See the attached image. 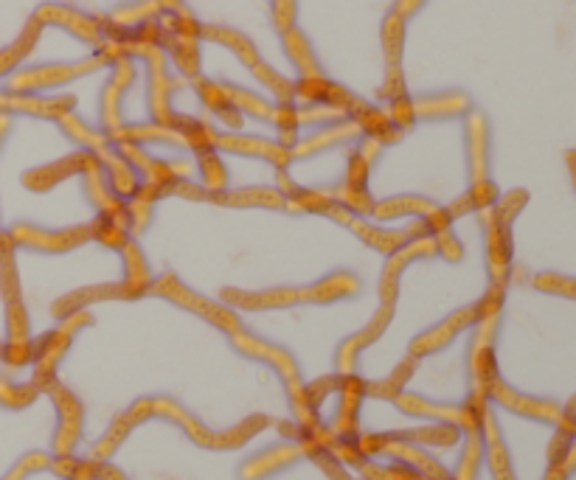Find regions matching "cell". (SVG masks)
<instances>
[{"label": "cell", "mask_w": 576, "mask_h": 480, "mask_svg": "<svg viewBox=\"0 0 576 480\" xmlns=\"http://www.w3.org/2000/svg\"><path fill=\"white\" fill-rule=\"evenodd\" d=\"M200 35L206 37V40L220 42V46H228L231 51H236V56L242 60V65H247V68H251V74H254L256 79H259V82L268 85V88L273 90V96L279 99V102H282V104L293 102L295 85L287 82L284 76L276 74V70L268 65V62L261 60L254 42L247 40V37L242 35V31H233V28H220V26H200Z\"/></svg>", "instance_id": "obj_1"}, {"label": "cell", "mask_w": 576, "mask_h": 480, "mask_svg": "<svg viewBox=\"0 0 576 480\" xmlns=\"http://www.w3.org/2000/svg\"><path fill=\"white\" fill-rule=\"evenodd\" d=\"M107 62L111 60L104 54H93L88 56V60L68 62V65H42V68L17 70V74L9 79V93H40V90L56 88V85L71 82V79L93 74V70L104 68Z\"/></svg>", "instance_id": "obj_2"}, {"label": "cell", "mask_w": 576, "mask_h": 480, "mask_svg": "<svg viewBox=\"0 0 576 480\" xmlns=\"http://www.w3.org/2000/svg\"><path fill=\"white\" fill-rule=\"evenodd\" d=\"M35 21L40 26H62L65 31H71L79 40L90 42V46H99L104 40V26L97 17H88V14L76 12L71 7H62V3H46L35 12Z\"/></svg>", "instance_id": "obj_3"}, {"label": "cell", "mask_w": 576, "mask_h": 480, "mask_svg": "<svg viewBox=\"0 0 576 480\" xmlns=\"http://www.w3.org/2000/svg\"><path fill=\"white\" fill-rule=\"evenodd\" d=\"M0 113H26V116L56 118L74 113L71 96H37V93H0Z\"/></svg>", "instance_id": "obj_4"}, {"label": "cell", "mask_w": 576, "mask_h": 480, "mask_svg": "<svg viewBox=\"0 0 576 480\" xmlns=\"http://www.w3.org/2000/svg\"><path fill=\"white\" fill-rule=\"evenodd\" d=\"M466 155L475 183H487L489 172V124L484 113L466 116Z\"/></svg>", "instance_id": "obj_5"}, {"label": "cell", "mask_w": 576, "mask_h": 480, "mask_svg": "<svg viewBox=\"0 0 576 480\" xmlns=\"http://www.w3.org/2000/svg\"><path fill=\"white\" fill-rule=\"evenodd\" d=\"M214 146L228 152H242V155H259L273 164H287L290 150L284 144H273L265 138H247V135H214Z\"/></svg>", "instance_id": "obj_6"}, {"label": "cell", "mask_w": 576, "mask_h": 480, "mask_svg": "<svg viewBox=\"0 0 576 480\" xmlns=\"http://www.w3.org/2000/svg\"><path fill=\"white\" fill-rule=\"evenodd\" d=\"M413 118H453L470 113V99L459 90L453 93H436V96H419L411 102Z\"/></svg>", "instance_id": "obj_7"}, {"label": "cell", "mask_w": 576, "mask_h": 480, "mask_svg": "<svg viewBox=\"0 0 576 480\" xmlns=\"http://www.w3.org/2000/svg\"><path fill=\"white\" fill-rule=\"evenodd\" d=\"M360 124L357 121H335L330 124V127H323L321 132H316V135L304 138L302 144H293L295 146V155H312V152H321L327 150V146H335V144H346V141H351V138L360 135Z\"/></svg>", "instance_id": "obj_8"}, {"label": "cell", "mask_w": 576, "mask_h": 480, "mask_svg": "<svg viewBox=\"0 0 576 480\" xmlns=\"http://www.w3.org/2000/svg\"><path fill=\"white\" fill-rule=\"evenodd\" d=\"M164 14L161 0H136V3H127V7H118L116 12L107 17L104 26L107 28H121V31H132V28L144 26V23L158 21Z\"/></svg>", "instance_id": "obj_9"}, {"label": "cell", "mask_w": 576, "mask_h": 480, "mask_svg": "<svg viewBox=\"0 0 576 480\" xmlns=\"http://www.w3.org/2000/svg\"><path fill=\"white\" fill-rule=\"evenodd\" d=\"M282 35H284V49H287L290 60H293V65L298 68L302 79H321L323 70H321V65H318L312 49H309L307 37H304L295 26L287 28V31H282Z\"/></svg>", "instance_id": "obj_10"}, {"label": "cell", "mask_w": 576, "mask_h": 480, "mask_svg": "<svg viewBox=\"0 0 576 480\" xmlns=\"http://www.w3.org/2000/svg\"><path fill=\"white\" fill-rule=\"evenodd\" d=\"M40 23L31 17L28 26L21 31V37H17L12 46H7V49H0V76L12 74V70L17 68V62H23L31 54V49H35L37 40H40Z\"/></svg>", "instance_id": "obj_11"}, {"label": "cell", "mask_w": 576, "mask_h": 480, "mask_svg": "<svg viewBox=\"0 0 576 480\" xmlns=\"http://www.w3.org/2000/svg\"><path fill=\"white\" fill-rule=\"evenodd\" d=\"M169 49H172L175 65L183 70L189 79H197L200 76V54H197V37L192 35H169Z\"/></svg>", "instance_id": "obj_12"}, {"label": "cell", "mask_w": 576, "mask_h": 480, "mask_svg": "<svg viewBox=\"0 0 576 480\" xmlns=\"http://www.w3.org/2000/svg\"><path fill=\"white\" fill-rule=\"evenodd\" d=\"M535 287L549 296L571 298L576 301V275H560V273H540L535 278Z\"/></svg>", "instance_id": "obj_13"}, {"label": "cell", "mask_w": 576, "mask_h": 480, "mask_svg": "<svg viewBox=\"0 0 576 480\" xmlns=\"http://www.w3.org/2000/svg\"><path fill=\"white\" fill-rule=\"evenodd\" d=\"M270 7H273L276 26L282 31L295 26V0H270Z\"/></svg>", "instance_id": "obj_14"}, {"label": "cell", "mask_w": 576, "mask_h": 480, "mask_svg": "<svg viewBox=\"0 0 576 480\" xmlns=\"http://www.w3.org/2000/svg\"><path fill=\"white\" fill-rule=\"evenodd\" d=\"M422 3H425V0H397L394 14H397V17H402V21H408V17H411V14L417 12L419 7H422Z\"/></svg>", "instance_id": "obj_15"}, {"label": "cell", "mask_w": 576, "mask_h": 480, "mask_svg": "<svg viewBox=\"0 0 576 480\" xmlns=\"http://www.w3.org/2000/svg\"><path fill=\"white\" fill-rule=\"evenodd\" d=\"M161 7H164V12H172V14H185L183 0H161Z\"/></svg>", "instance_id": "obj_16"}, {"label": "cell", "mask_w": 576, "mask_h": 480, "mask_svg": "<svg viewBox=\"0 0 576 480\" xmlns=\"http://www.w3.org/2000/svg\"><path fill=\"white\" fill-rule=\"evenodd\" d=\"M565 164H568L571 183H574V192H576V150H568V152H565Z\"/></svg>", "instance_id": "obj_17"}, {"label": "cell", "mask_w": 576, "mask_h": 480, "mask_svg": "<svg viewBox=\"0 0 576 480\" xmlns=\"http://www.w3.org/2000/svg\"><path fill=\"white\" fill-rule=\"evenodd\" d=\"M568 416H576V399H574V402H571V407H568Z\"/></svg>", "instance_id": "obj_18"}]
</instances>
